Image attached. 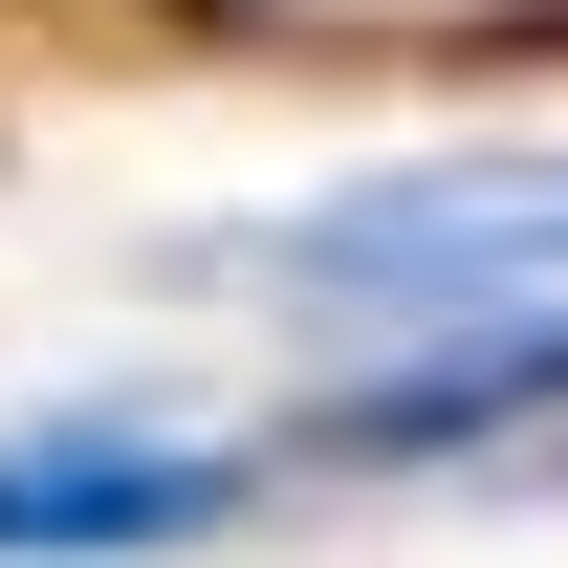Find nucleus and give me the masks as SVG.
Returning <instances> with one entry per match:
<instances>
[{"mask_svg":"<svg viewBox=\"0 0 568 568\" xmlns=\"http://www.w3.org/2000/svg\"><path fill=\"white\" fill-rule=\"evenodd\" d=\"M197 284L284 306V328H328V351L568 306V153H416V175H351V197H306V219L197 241Z\"/></svg>","mask_w":568,"mask_h":568,"instance_id":"1","label":"nucleus"},{"mask_svg":"<svg viewBox=\"0 0 568 568\" xmlns=\"http://www.w3.org/2000/svg\"><path fill=\"white\" fill-rule=\"evenodd\" d=\"M263 481H284V437L67 394V416H0V568H175L219 525H263Z\"/></svg>","mask_w":568,"mask_h":568,"instance_id":"2","label":"nucleus"},{"mask_svg":"<svg viewBox=\"0 0 568 568\" xmlns=\"http://www.w3.org/2000/svg\"><path fill=\"white\" fill-rule=\"evenodd\" d=\"M459 459H568V306L394 328L284 394V481H459Z\"/></svg>","mask_w":568,"mask_h":568,"instance_id":"3","label":"nucleus"}]
</instances>
